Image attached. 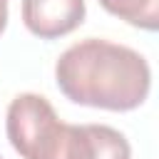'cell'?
<instances>
[{
	"label": "cell",
	"mask_w": 159,
	"mask_h": 159,
	"mask_svg": "<svg viewBox=\"0 0 159 159\" xmlns=\"http://www.w3.org/2000/svg\"><path fill=\"white\" fill-rule=\"evenodd\" d=\"M84 142L80 159H132L127 137L109 124H82Z\"/></svg>",
	"instance_id": "cell-4"
},
{
	"label": "cell",
	"mask_w": 159,
	"mask_h": 159,
	"mask_svg": "<svg viewBox=\"0 0 159 159\" xmlns=\"http://www.w3.org/2000/svg\"><path fill=\"white\" fill-rule=\"evenodd\" d=\"M0 159H2V157H0Z\"/></svg>",
	"instance_id": "cell-7"
},
{
	"label": "cell",
	"mask_w": 159,
	"mask_h": 159,
	"mask_svg": "<svg viewBox=\"0 0 159 159\" xmlns=\"http://www.w3.org/2000/svg\"><path fill=\"white\" fill-rule=\"evenodd\" d=\"M87 15L84 0H22V22L40 40L75 32Z\"/></svg>",
	"instance_id": "cell-3"
},
{
	"label": "cell",
	"mask_w": 159,
	"mask_h": 159,
	"mask_svg": "<svg viewBox=\"0 0 159 159\" xmlns=\"http://www.w3.org/2000/svg\"><path fill=\"white\" fill-rule=\"evenodd\" d=\"M57 89L75 104L132 112L149 97L152 70L144 55L127 45L87 37L70 45L55 62Z\"/></svg>",
	"instance_id": "cell-1"
},
{
	"label": "cell",
	"mask_w": 159,
	"mask_h": 159,
	"mask_svg": "<svg viewBox=\"0 0 159 159\" xmlns=\"http://www.w3.org/2000/svg\"><path fill=\"white\" fill-rule=\"evenodd\" d=\"M7 27V0H0V35Z\"/></svg>",
	"instance_id": "cell-6"
},
{
	"label": "cell",
	"mask_w": 159,
	"mask_h": 159,
	"mask_svg": "<svg viewBox=\"0 0 159 159\" xmlns=\"http://www.w3.org/2000/svg\"><path fill=\"white\" fill-rule=\"evenodd\" d=\"M109 15L132 27L154 32L159 27V0H97Z\"/></svg>",
	"instance_id": "cell-5"
},
{
	"label": "cell",
	"mask_w": 159,
	"mask_h": 159,
	"mask_svg": "<svg viewBox=\"0 0 159 159\" xmlns=\"http://www.w3.org/2000/svg\"><path fill=\"white\" fill-rule=\"evenodd\" d=\"M5 132L22 159H80L82 124L62 122L50 99L37 92L12 97Z\"/></svg>",
	"instance_id": "cell-2"
}]
</instances>
